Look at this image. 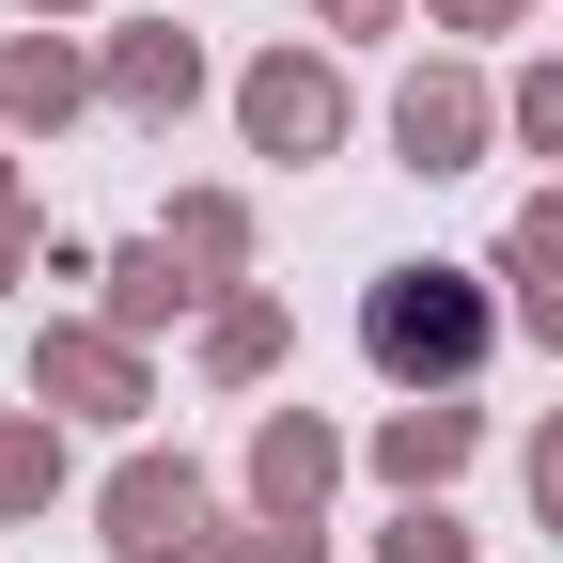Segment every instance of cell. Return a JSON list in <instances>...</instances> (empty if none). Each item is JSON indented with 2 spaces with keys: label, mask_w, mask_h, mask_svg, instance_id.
Instances as JSON below:
<instances>
[{
  "label": "cell",
  "mask_w": 563,
  "mask_h": 563,
  "mask_svg": "<svg viewBox=\"0 0 563 563\" xmlns=\"http://www.w3.org/2000/svg\"><path fill=\"white\" fill-rule=\"evenodd\" d=\"M501 329H517V313H501V282H485V266L407 251V266H376V282H361V361H376L391 391H470Z\"/></svg>",
  "instance_id": "obj_1"
},
{
  "label": "cell",
  "mask_w": 563,
  "mask_h": 563,
  "mask_svg": "<svg viewBox=\"0 0 563 563\" xmlns=\"http://www.w3.org/2000/svg\"><path fill=\"white\" fill-rule=\"evenodd\" d=\"M95 548L110 563H220V485H203V454L125 439L110 485H95Z\"/></svg>",
  "instance_id": "obj_2"
},
{
  "label": "cell",
  "mask_w": 563,
  "mask_h": 563,
  "mask_svg": "<svg viewBox=\"0 0 563 563\" xmlns=\"http://www.w3.org/2000/svg\"><path fill=\"white\" fill-rule=\"evenodd\" d=\"M235 141L251 157H282V173H313V157H344V141H361V95H344V63L329 47H251L235 63Z\"/></svg>",
  "instance_id": "obj_3"
},
{
  "label": "cell",
  "mask_w": 563,
  "mask_h": 563,
  "mask_svg": "<svg viewBox=\"0 0 563 563\" xmlns=\"http://www.w3.org/2000/svg\"><path fill=\"white\" fill-rule=\"evenodd\" d=\"M485 141H501V79H485V47H439V63L391 79V157H407L422 188L485 173Z\"/></svg>",
  "instance_id": "obj_4"
},
{
  "label": "cell",
  "mask_w": 563,
  "mask_h": 563,
  "mask_svg": "<svg viewBox=\"0 0 563 563\" xmlns=\"http://www.w3.org/2000/svg\"><path fill=\"white\" fill-rule=\"evenodd\" d=\"M32 407L110 422V439H125V422L157 407V344H125L110 313H47V329H32Z\"/></svg>",
  "instance_id": "obj_5"
},
{
  "label": "cell",
  "mask_w": 563,
  "mask_h": 563,
  "mask_svg": "<svg viewBox=\"0 0 563 563\" xmlns=\"http://www.w3.org/2000/svg\"><path fill=\"white\" fill-rule=\"evenodd\" d=\"M95 95H110L141 141H173V125L203 110V32H173V16H110V32H95Z\"/></svg>",
  "instance_id": "obj_6"
},
{
  "label": "cell",
  "mask_w": 563,
  "mask_h": 563,
  "mask_svg": "<svg viewBox=\"0 0 563 563\" xmlns=\"http://www.w3.org/2000/svg\"><path fill=\"white\" fill-rule=\"evenodd\" d=\"M470 454H485V407H470V391H407L376 439H361V470L391 485V501H454V470H470Z\"/></svg>",
  "instance_id": "obj_7"
},
{
  "label": "cell",
  "mask_w": 563,
  "mask_h": 563,
  "mask_svg": "<svg viewBox=\"0 0 563 563\" xmlns=\"http://www.w3.org/2000/svg\"><path fill=\"white\" fill-rule=\"evenodd\" d=\"M235 485H251V517H329V485H344V422H329V407H251Z\"/></svg>",
  "instance_id": "obj_8"
},
{
  "label": "cell",
  "mask_w": 563,
  "mask_h": 563,
  "mask_svg": "<svg viewBox=\"0 0 563 563\" xmlns=\"http://www.w3.org/2000/svg\"><path fill=\"white\" fill-rule=\"evenodd\" d=\"M79 110H110L79 32H0V125H16V141H63Z\"/></svg>",
  "instance_id": "obj_9"
},
{
  "label": "cell",
  "mask_w": 563,
  "mask_h": 563,
  "mask_svg": "<svg viewBox=\"0 0 563 563\" xmlns=\"http://www.w3.org/2000/svg\"><path fill=\"white\" fill-rule=\"evenodd\" d=\"M95 313H110L125 344H157V329H188V313H220V298H203V282H188V251H173V235H125V251L95 266Z\"/></svg>",
  "instance_id": "obj_10"
},
{
  "label": "cell",
  "mask_w": 563,
  "mask_h": 563,
  "mask_svg": "<svg viewBox=\"0 0 563 563\" xmlns=\"http://www.w3.org/2000/svg\"><path fill=\"white\" fill-rule=\"evenodd\" d=\"M79 501V422L63 407H0V532H32Z\"/></svg>",
  "instance_id": "obj_11"
},
{
  "label": "cell",
  "mask_w": 563,
  "mask_h": 563,
  "mask_svg": "<svg viewBox=\"0 0 563 563\" xmlns=\"http://www.w3.org/2000/svg\"><path fill=\"white\" fill-rule=\"evenodd\" d=\"M485 282H501V313L563 361V188H532L517 220H501V266H485Z\"/></svg>",
  "instance_id": "obj_12"
},
{
  "label": "cell",
  "mask_w": 563,
  "mask_h": 563,
  "mask_svg": "<svg viewBox=\"0 0 563 563\" xmlns=\"http://www.w3.org/2000/svg\"><path fill=\"white\" fill-rule=\"evenodd\" d=\"M188 361H203V391H266L282 361H298V313H282L266 282H235V298H220V313L188 329Z\"/></svg>",
  "instance_id": "obj_13"
},
{
  "label": "cell",
  "mask_w": 563,
  "mask_h": 563,
  "mask_svg": "<svg viewBox=\"0 0 563 563\" xmlns=\"http://www.w3.org/2000/svg\"><path fill=\"white\" fill-rule=\"evenodd\" d=\"M157 235L188 251V282H203V298H235V282H251V251H266L251 188H173V203H157Z\"/></svg>",
  "instance_id": "obj_14"
},
{
  "label": "cell",
  "mask_w": 563,
  "mask_h": 563,
  "mask_svg": "<svg viewBox=\"0 0 563 563\" xmlns=\"http://www.w3.org/2000/svg\"><path fill=\"white\" fill-rule=\"evenodd\" d=\"M501 141H532V157H563V47H532L501 79Z\"/></svg>",
  "instance_id": "obj_15"
},
{
  "label": "cell",
  "mask_w": 563,
  "mask_h": 563,
  "mask_svg": "<svg viewBox=\"0 0 563 563\" xmlns=\"http://www.w3.org/2000/svg\"><path fill=\"white\" fill-rule=\"evenodd\" d=\"M376 563H470V517H454V501H391Z\"/></svg>",
  "instance_id": "obj_16"
},
{
  "label": "cell",
  "mask_w": 563,
  "mask_h": 563,
  "mask_svg": "<svg viewBox=\"0 0 563 563\" xmlns=\"http://www.w3.org/2000/svg\"><path fill=\"white\" fill-rule=\"evenodd\" d=\"M220 563H329V517H235Z\"/></svg>",
  "instance_id": "obj_17"
},
{
  "label": "cell",
  "mask_w": 563,
  "mask_h": 563,
  "mask_svg": "<svg viewBox=\"0 0 563 563\" xmlns=\"http://www.w3.org/2000/svg\"><path fill=\"white\" fill-rule=\"evenodd\" d=\"M517 485H532V532H548V548H563V407H548V422H532V454H517Z\"/></svg>",
  "instance_id": "obj_18"
},
{
  "label": "cell",
  "mask_w": 563,
  "mask_h": 563,
  "mask_svg": "<svg viewBox=\"0 0 563 563\" xmlns=\"http://www.w3.org/2000/svg\"><path fill=\"white\" fill-rule=\"evenodd\" d=\"M422 16H439V32H454V47H501V32H517V16H532V0H422Z\"/></svg>",
  "instance_id": "obj_19"
},
{
  "label": "cell",
  "mask_w": 563,
  "mask_h": 563,
  "mask_svg": "<svg viewBox=\"0 0 563 563\" xmlns=\"http://www.w3.org/2000/svg\"><path fill=\"white\" fill-rule=\"evenodd\" d=\"M313 32L329 47H376V32H407V0H313Z\"/></svg>",
  "instance_id": "obj_20"
},
{
  "label": "cell",
  "mask_w": 563,
  "mask_h": 563,
  "mask_svg": "<svg viewBox=\"0 0 563 563\" xmlns=\"http://www.w3.org/2000/svg\"><path fill=\"white\" fill-rule=\"evenodd\" d=\"M47 266V220H32V203H0V282H32Z\"/></svg>",
  "instance_id": "obj_21"
},
{
  "label": "cell",
  "mask_w": 563,
  "mask_h": 563,
  "mask_svg": "<svg viewBox=\"0 0 563 563\" xmlns=\"http://www.w3.org/2000/svg\"><path fill=\"white\" fill-rule=\"evenodd\" d=\"M16 16H32V32H63V16H95V0H16Z\"/></svg>",
  "instance_id": "obj_22"
},
{
  "label": "cell",
  "mask_w": 563,
  "mask_h": 563,
  "mask_svg": "<svg viewBox=\"0 0 563 563\" xmlns=\"http://www.w3.org/2000/svg\"><path fill=\"white\" fill-rule=\"evenodd\" d=\"M0 203H16V125H0Z\"/></svg>",
  "instance_id": "obj_23"
}]
</instances>
